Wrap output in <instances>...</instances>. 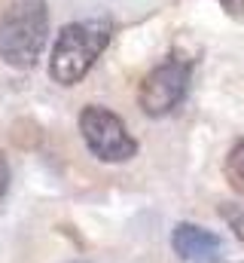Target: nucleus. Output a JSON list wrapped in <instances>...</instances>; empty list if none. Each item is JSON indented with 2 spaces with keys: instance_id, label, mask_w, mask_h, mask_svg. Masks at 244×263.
<instances>
[{
  "instance_id": "nucleus-2",
  "label": "nucleus",
  "mask_w": 244,
  "mask_h": 263,
  "mask_svg": "<svg viewBox=\"0 0 244 263\" xmlns=\"http://www.w3.org/2000/svg\"><path fill=\"white\" fill-rule=\"evenodd\" d=\"M110 43V25L107 22H73L64 25L55 37L52 55H49V73L61 86H76L101 59V52Z\"/></svg>"
},
{
  "instance_id": "nucleus-5",
  "label": "nucleus",
  "mask_w": 244,
  "mask_h": 263,
  "mask_svg": "<svg viewBox=\"0 0 244 263\" xmlns=\"http://www.w3.org/2000/svg\"><path fill=\"white\" fill-rule=\"evenodd\" d=\"M171 248L186 263H217L223 254V239L205 227L177 223L171 233Z\"/></svg>"
},
{
  "instance_id": "nucleus-8",
  "label": "nucleus",
  "mask_w": 244,
  "mask_h": 263,
  "mask_svg": "<svg viewBox=\"0 0 244 263\" xmlns=\"http://www.w3.org/2000/svg\"><path fill=\"white\" fill-rule=\"evenodd\" d=\"M217 3L223 6L226 15H232V18H244V0H217Z\"/></svg>"
},
{
  "instance_id": "nucleus-4",
  "label": "nucleus",
  "mask_w": 244,
  "mask_h": 263,
  "mask_svg": "<svg viewBox=\"0 0 244 263\" xmlns=\"http://www.w3.org/2000/svg\"><path fill=\"white\" fill-rule=\"evenodd\" d=\"M186 89H189V62L174 55V59L156 65L140 80L137 104L147 117H165L183 101Z\"/></svg>"
},
{
  "instance_id": "nucleus-1",
  "label": "nucleus",
  "mask_w": 244,
  "mask_h": 263,
  "mask_svg": "<svg viewBox=\"0 0 244 263\" xmlns=\"http://www.w3.org/2000/svg\"><path fill=\"white\" fill-rule=\"evenodd\" d=\"M49 40V9L43 0H15L0 15V59L15 70L37 65Z\"/></svg>"
},
{
  "instance_id": "nucleus-7",
  "label": "nucleus",
  "mask_w": 244,
  "mask_h": 263,
  "mask_svg": "<svg viewBox=\"0 0 244 263\" xmlns=\"http://www.w3.org/2000/svg\"><path fill=\"white\" fill-rule=\"evenodd\" d=\"M220 217H226V223H229V230L238 236L244 242V208H238V205H220Z\"/></svg>"
},
{
  "instance_id": "nucleus-3",
  "label": "nucleus",
  "mask_w": 244,
  "mask_h": 263,
  "mask_svg": "<svg viewBox=\"0 0 244 263\" xmlns=\"http://www.w3.org/2000/svg\"><path fill=\"white\" fill-rule=\"evenodd\" d=\"M79 135L92 156H98L101 162H128L137 153V141L125 129V123L101 104H89L79 110Z\"/></svg>"
},
{
  "instance_id": "nucleus-6",
  "label": "nucleus",
  "mask_w": 244,
  "mask_h": 263,
  "mask_svg": "<svg viewBox=\"0 0 244 263\" xmlns=\"http://www.w3.org/2000/svg\"><path fill=\"white\" fill-rule=\"evenodd\" d=\"M223 172H226L229 187L244 196V138L232 144V150H229V156H226V162H223Z\"/></svg>"
},
{
  "instance_id": "nucleus-9",
  "label": "nucleus",
  "mask_w": 244,
  "mask_h": 263,
  "mask_svg": "<svg viewBox=\"0 0 244 263\" xmlns=\"http://www.w3.org/2000/svg\"><path fill=\"white\" fill-rule=\"evenodd\" d=\"M6 187H9V165H6V156L0 153V199L6 193Z\"/></svg>"
}]
</instances>
